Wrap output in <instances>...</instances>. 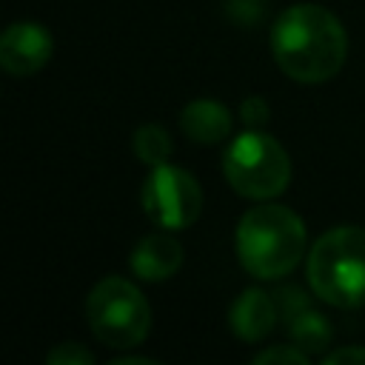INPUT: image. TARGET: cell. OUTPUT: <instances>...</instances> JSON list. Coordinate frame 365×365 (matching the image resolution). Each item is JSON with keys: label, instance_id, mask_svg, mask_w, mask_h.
I'll use <instances>...</instances> for the list:
<instances>
[{"label": "cell", "instance_id": "obj_1", "mask_svg": "<svg viewBox=\"0 0 365 365\" xmlns=\"http://www.w3.org/2000/svg\"><path fill=\"white\" fill-rule=\"evenodd\" d=\"M271 54L297 83L331 80L348 57V34L336 14L317 3L285 9L271 29Z\"/></svg>", "mask_w": 365, "mask_h": 365}, {"label": "cell", "instance_id": "obj_2", "mask_svg": "<svg viewBox=\"0 0 365 365\" xmlns=\"http://www.w3.org/2000/svg\"><path fill=\"white\" fill-rule=\"evenodd\" d=\"M305 251V222L285 205L262 202L237 225V257L257 279H277L297 268Z\"/></svg>", "mask_w": 365, "mask_h": 365}, {"label": "cell", "instance_id": "obj_3", "mask_svg": "<svg viewBox=\"0 0 365 365\" xmlns=\"http://www.w3.org/2000/svg\"><path fill=\"white\" fill-rule=\"evenodd\" d=\"M308 282L328 305H365V228L336 225L325 231L308 254Z\"/></svg>", "mask_w": 365, "mask_h": 365}, {"label": "cell", "instance_id": "obj_4", "mask_svg": "<svg viewBox=\"0 0 365 365\" xmlns=\"http://www.w3.org/2000/svg\"><path fill=\"white\" fill-rule=\"evenodd\" d=\"M86 319L103 345L134 348L148 336L151 308L134 282L123 277H106L86 299Z\"/></svg>", "mask_w": 365, "mask_h": 365}, {"label": "cell", "instance_id": "obj_5", "mask_svg": "<svg viewBox=\"0 0 365 365\" xmlns=\"http://www.w3.org/2000/svg\"><path fill=\"white\" fill-rule=\"evenodd\" d=\"M222 171L237 194L248 200H271L285 191L291 160L271 134L251 128L231 140L222 157Z\"/></svg>", "mask_w": 365, "mask_h": 365}, {"label": "cell", "instance_id": "obj_6", "mask_svg": "<svg viewBox=\"0 0 365 365\" xmlns=\"http://www.w3.org/2000/svg\"><path fill=\"white\" fill-rule=\"evenodd\" d=\"M143 211L157 228L182 231L202 211V188L194 174L177 165H154L143 182Z\"/></svg>", "mask_w": 365, "mask_h": 365}, {"label": "cell", "instance_id": "obj_7", "mask_svg": "<svg viewBox=\"0 0 365 365\" xmlns=\"http://www.w3.org/2000/svg\"><path fill=\"white\" fill-rule=\"evenodd\" d=\"M51 57V34L34 20L11 23L0 37V66L14 77L37 74Z\"/></svg>", "mask_w": 365, "mask_h": 365}, {"label": "cell", "instance_id": "obj_8", "mask_svg": "<svg viewBox=\"0 0 365 365\" xmlns=\"http://www.w3.org/2000/svg\"><path fill=\"white\" fill-rule=\"evenodd\" d=\"M277 319H279L277 299H274L268 291H262V288H245V291L234 299V305H231V311H228L231 331H234L240 339H245V342H259V339H265V336L274 331Z\"/></svg>", "mask_w": 365, "mask_h": 365}, {"label": "cell", "instance_id": "obj_9", "mask_svg": "<svg viewBox=\"0 0 365 365\" xmlns=\"http://www.w3.org/2000/svg\"><path fill=\"white\" fill-rule=\"evenodd\" d=\"M128 265L137 274V279L145 282L168 279L182 265V245L171 234H148L134 245Z\"/></svg>", "mask_w": 365, "mask_h": 365}, {"label": "cell", "instance_id": "obj_10", "mask_svg": "<svg viewBox=\"0 0 365 365\" xmlns=\"http://www.w3.org/2000/svg\"><path fill=\"white\" fill-rule=\"evenodd\" d=\"M180 128L191 143L214 145L231 134V114L217 100H194L180 114Z\"/></svg>", "mask_w": 365, "mask_h": 365}, {"label": "cell", "instance_id": "obj_11", "mask_svg": "<svg viewBox=\"0 0 365 365\" xmlns=\"http://www.w3.org/2000/svg\"><path fill=\"white\" fill-rule=\"evenodd\" d=\"M288 336H291V342L297 348H302L311 356V354H322L331 345L334 331H331V325H328V319L322 314H317V311L308 308V311H302V314H297L291 319Z\"/></svg>", "mask_w": 365, "mask_h": 365}, {"label": "cell", "instance_id": "obj_12", "mask_svg": "<svg viewBox=\"0 0 365 365\" xmlns=\"http://www.w3.org/2000/svg\"><path fill=\"white\" fill-rule=\"evenodd\" d=\"M131 148L137 154V160H143L145 165H163L168 157H171V137L163 125H140L134 131V140H131Z\"/></svg>", "mask_w": 365, "mask_h": 365}, {"label": "cell", "instance_id": "obj_13", "mask_svg": "<svg viewBox=\"0 0 365 365\" xmlns=\"http://www.w3.org/2000/svg\"><path fill=\"white\" fill-rule=\"evenodd\" d=\"M46 362L48 365H91L94 354L88 348H83L80 342H60L57 348L48 351Z\"/></svg>", "mask_w": 365, "mask_h": 365}, {"label": "cell", "instance_id": "obj_14", "mask_svg": "<svg viewBox=\"0 0 365 365\" xmlns=\"http://www.w3.org/2000/svg\"><path fill=\"white\" fill-rule=\"evenodd\" d=\"M225 11L240 26H257L265 14V3L262 0H225Z\"/></svg>", "mask_w": 365, "mask_h": 365}, {"label": "cell", "instance_id": "obj_15", "mask_svg": "<svg viewBox=\"0 0 365 365\" xmlns=\"http://www.w3.org/2000/svg\"><path fill=\"white\" fill-rule=\"evenodd\" d=\"M274 299H277V308H279V317L282 319H294L297 314H302V311H308L311 305H308V297L299 291V288H282V291H277L274 294Z\"/></svg>", "mask_w": 365, "mask_h": 365}, {"label": "cell", "instance_id": "obj_16", "mask_svg": "<svg viewBox=\"0 0 365 365\" xmlns=\"http://www.w3.org/2000/svg\"><path fill=\"white\" fill-rule=\"evenodd\" d=\"M254 362H259V365H265V362H291V365H305V362H308V354L291 342V345H277V348H265V351H259V354L254 356Z\"/></svg>", "mask_w": 365, "mask_h": 365}, {"label": "cell", "instance_id": "obj_17", "mask_svg": "<svg viewBox=\"0 0 365 365\" xmlns=\"http://www.w3.org/2000/svg\"><path fill=\"white\" fill-rule=\"evenodd\" d=\"M240 120L248 125V128H257L262 123H268V103L262 97H248L240 108Z\"/></svg>", "mask_w": 365, "mask_h": 365}, {"label": "cell", "instance_id": "obj_18", "mask_svg": "<svg viewBox=\"0 0 365 365\" xmlns=\"http://www.w3.org/2000/svg\"><path fill=\"white\" fill-rule=\"evenodd\" d=\"M325 362L328 365H348V362H365V348L359 345H348V348H339V351H331L325 354Z\"/></svg>", "mask_w": 365, "mask_h": 365}, {"label": "cell", "instance_id": "obj_19", "mask_svg": "<svg viewBox=\"0 0 365 365\" xmlns=\"http://www.w3.org/2000/svg\"><path fill=\"white\" fill-rule=\"evenodd\" d=\"M151 359L148 356H120V359H111V365H148Z\"/></svg>", "mask_w": 365, "mask_h": 365}]
</instances>
